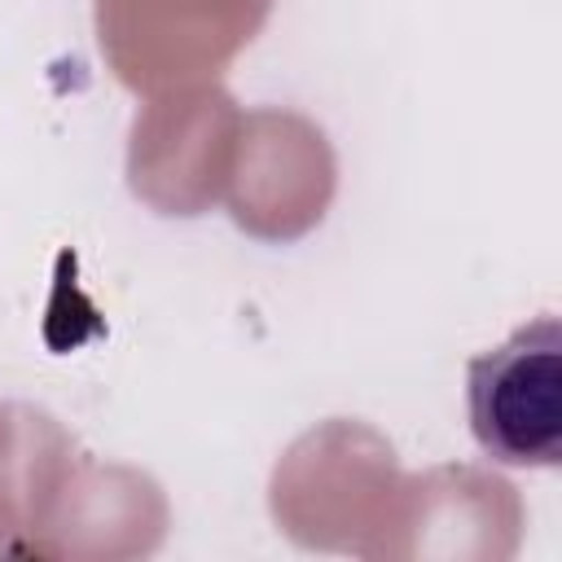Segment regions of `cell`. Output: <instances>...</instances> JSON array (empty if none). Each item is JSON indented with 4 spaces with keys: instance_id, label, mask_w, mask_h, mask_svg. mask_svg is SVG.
<instances>
[{
    "instance_id": "6da1fadb",
    "label": "cell",
    "mask_w": 562,
    "mask_h": 562,
    "mask_svg": "<svg viewBox=\"0 0 562 562\" xmlns=\"http://www.w3.org/2000/svg\"><path fill=\"white\" fill-rule=\"evenodd\" d=\"M470 435L492 465L553 470L562 461V321L536 316L465 369Z\"/></svg>"
}]
</instances>
